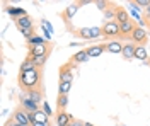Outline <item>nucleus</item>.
Segmentation results:
<instances>
[{
	"label": "nucleus",
	"instance_id": "obj_6",
	"mask_svg": "<svg viewBox=\"0 0 150 126\" xmlns=\"http://www.w3.org/2000/svg\"><path fill=\"white\" fill-rule=\"evenodd\" d=\"M53 49L51 43H45V44H38V46H29V53L28 56H48L50 51Z\"/></svg>",
	"mask_w": 150,
	"mask_h": 126
},
{
	"label": "nucleus",
	"instance_id": "obj_14",
	"mask_svg": "<svg viewBox=\"0 0 150 126\" xmlns=\"http://www.w3.org/2000/svg\"><path fill=\"white\" fill-rule=\"evenodd\" d=\"M89 55H87V51L85 49H80V51H77L74 53L72 56H70V61L74 63V65H79V63H85V61H89Z\"/></svg>",
	"mask_w": 150,
	"mask_h": 126
},
{
	"label": "nucleus",
	"instance_id": "obj_34",
	"mask_svg": "<svg viewBox=\"0 0 150 126\" xmlns=\"http://www.w3.org/2000/svg\"><path fill=\"white\" fill-rule=\"evenodd\" d=\"M33 126H51V125H50V121H48V123H34Z\"/></svg>",
	"mask_w": 150,
	"mask_h": 126
},
{
	"label": "nucleus",
	"instance_id": "obj_36",
	"mask_svg": "<svg viewBox=\"0 0 150 126\" xmlns=\"http://www.w3.org/2000/svg\"><path fill=\"white\" fill-rule=\"evenodd\" d=\"M147 26H149V29H150V20H149V22H147Z\"/></svg>",
	"mask_w": 150,
	"mask_h": 126
},
{
	"label": "nucleus",
	"instance_id": "obj_15",
	"mask_svg": "<svg viewBox=\"0 0 150 126\" xmlns=\"http://www.w3.org/2000/svg\"><path fill=\"white\" fill-rule=\"evenodd\" d=\"M135 49H137V44L135 43H125V46H123V53H121V56L125 60H131V58H135Z\"/></svg>",
	"mask_w": 150,
	"mask_h": 126
},
{
	"label": "nucleus",
	"instance_id": "obj_4",
	"mask_svg": "<svg viewBox=\"0 0 150 126\" xmlns=\"http://www.w3.org/2000/svg\"><path fill=\"white\" fill-rule=\"evenodd\" d=\"M12 119L19 123V125L22 126H33L31 125V118H29V113L26 109H22L21 106H17L14 111H12Z\"/></svg>",
	"mask_w": 150,
	"mask_h": 126
},
{
	"label": "nucleus",
	"instance_id": "obj_35",
	"mask_svg": "<svg viewBox=\"0 0 150 126\" xmlns=\"http://www.w3.org/2000/svg\"><path fill=\"white\" fill-rule=\"evenodd\" d=\"M85 126H94L92 123H87V121H85Z\"/></svg>",
	"mask_w": 150,
	"mask_h": 126
},
{
	"label": "nucleus",
	"instance_id": "obj_26",
	"mask_svg": "<svg viewBox=\"0 0 150 126\" xmlns=\"http://www.w3.org/2000/svg\"><path fill=\"white\" fill-rule=\"evenodd\" d=\"M45 43H48V41H45L41 36H34L28 41V46H38V44H45Z\"/></svg>",
	"mask_w": 150,
	"mask_h": 126
},
{
	"label": "nucleus",
	"instance_id": "obj_27",
	"mask_svg": "<svg viewBox=\"0 0 150 126\" xmlns=\"http://www.w3.org/2000/svg\"><path fill=\"white\" fill-rule=\"evenodd\" d=\"M21 34L26 38V41H29L31 38H34V36H36V27H33V29H26V31H21Z\"/></svg>",
	"mask_w": 150,
	"mask_h": 126
},
{
	"label": "nucleus",
	"instance_id": "obj_2",
	"mask_svg": "<svg viewBox=\"0 0 150 126\" xmlns=\"http://www.w3.org/2000/svg\"><path fill=\"white\" fill-rule=\"evenodd\" d=\"M101 29H103V36L106 39V43L108 41H118V39L121 38L120 24L116 20H106L103 26H101Z\"/></svg>",
	"mask_w": 150,
	"mask_h": 126
},
{
	"label": "nucleus",
	"instance_id": "obj_9",
	"mask_svg": "<svg viewBox=\"0 0 150 126\" xmlns=\"http://www.w3.org/2000/svg\"><path fill=\"white\" fill-rule=\"evenodd\" d=\"M72 119H74V116L68 114L67 111H56V114H55V121L58 126H70Z\"/></svg>",
	"mask_w": 150,
	"mask_h": 126
},
{
	"label": "nucleus",
	"instance_id": "obj_29",
	"mask_svg": "<svg viewBox=\"0 0 150 126\" xmlns=\"http://www.w3.org/2000/svg\"><path fill=\"white\" fill-rule=\"evenodd\" d=\"M41 109L46 113L48 116H53V111H51V107L48 106V102H43V104H41Z\"/></svg>",
	"mask_w": 150,
	"mask_h": 126
},
{
	"label": "nucleus",
	"instance_id": "obj_23",
	"mask_svg": "<svg viewBox=\"0 0 150 126\" xmlns=\"http://www.w3.org/2000/svg\"><path fill=\"white\" fill-rule=\"evenodd\" d=\"M28 58L31 60V61H33L38 68H43V67H45V63H46L48 56H34V58H33V56H28Z\"/></svg>",
	"mask_w": 150,
	"mask_h": 126
},
{
	"label": "nucleus",
	"instance_id": "obj_13",
	"mask_svg": "<svg viewBox=\"0 0 150 126\" xmlns=\"http://www.w3.org/2000/svg\"><path fill=\"white\" fill-rule=\"evenodd\" d=\"M123 46L125 44H121V41H108V43H104V49L108 53H114V55L123 53Z\"/></svg>",
	"mask_w": 150,
	"mask_h": 126
},
{
	"label": "nucleus",
	"instance_id": "obj_28",
	"mask_svg": "<svg viewBox=\"0 0 150 126\" xmlns=\"http://www.w3.org/2000/svg\"><path fill=\"white\" fill-rule=\"evenodd\" d=\"M94 4H96V5H97V7H99L101 10H103V12H106V10L109 9V5H111L109 2H104V0H96Z\"/></svg>",
	"mask_w": 150,
	"mask_h": 126
},
{
	"label": "nucleus",
	"instance_id": "obj_37",
	"mask_svg": "<svg viewBox=\"0 0 150 126\" xmlns=\"http://www.w3.org/2000/svg\"><path fill=\"white\" fill-rule=\"evenodd\" d=\"M149 63H150V60H149Z\"/></svg>",
	"mask_w": 150,
	"mask_h": 126
},
{
	"label": "nucleus",
	"instance_id": "obj_10",
	"mask_svg": "<svg viewBox=\"0 0 150 126\" xmlns=\"http://www.w3.org/2000/svg\"><path fill=\"white\" fill-rule=\"evenodd\" d=\"M16 26H17L19 31H26V29H33L34 27V22L29 15H24V17H19V19H14Z\"/></svg>",
	"mask_w": 150,
	"mask_h": 126
},
{
	"label": "nucleus",
	"instance_id": "obj_8",
	"mask_svg": "<svg viewBox=\"0 0 150 126\" xmlns=\"http://www.w3.org/2000/svg\"><path fill=\"white\" fill-rule=\"evenodd\" d=\"M138 24H135V20L130 19L126 20V22H123V24H120V32H121V39H130L131 32L135 31V27H137Z\"/></svg>",
	"mask_w": 150,
	"mask_h": 126
},
{
	"label": "nucleus",
	"instance_id": "obj_19",
	"mask_svg": "<svg viewBox=\"0 0 150 126\" xmlns=\"http://www.w3.org/2000/svg\"><path fill=\"white\" fill-rule=\"evenodd\" d=\"M135 58L142 60V61H147V60H149L147 48H145V46H137V49H135Z\"/></svg>",
	"mask_w": 150,
	"mask_h": 126
},
{
	"label": "nucleus",
	"instance_id": "obj_25",
	"mask_svg": "<svg viewBox=\"0 0 150 126\" xmlns=\"http://www.w3.org/2000/svg\"><path fill=\"white\" fill-rule=\"evenodd\" d=\"M77 10H79V4H75V5H70V7H68V9L65 10V12H63V17H65V22H67V19H70V17L74 15L75 12H77Z\"/></svg>",
	"mask_w": 150,
	"mask_h": 126
},
{
	"label": "nucleus",
	"instance_id": "obj_21",
	"mask_svg": "<svg viewBox=\"0 0 150 126\" xmlns=\"http://www.w3.org/2000/svg\"><path fill=\"white\" fill-rule=\"evenodd\" d=\"M7 12H9L14 19H19V17H24V15H28L24 9H16V7H7Z\"/></svg>",
	"mask_w": 150,
	"mask_h": 126
},
{
	"label": "nucleus",
	"instance_id": "obj_12",
	"mask_svg": "<svg viewBox=\"0 0 150 126\" xmlns=\"http://www.w3.org/2000/svg\"><path fill=\"white\" fill-rule=\"evenodd\" d=\"M29 118H31V125H34V123H48L50 121V116L43 109H39L36 113H29Z\"/></svg>",
	"mask_w": 150,
	"mask_h": 126
},
{
	"label": "nucleus",
	"instance_id": "obj_11",
	"mask_svg": "<svg viewBox=\"0 0 150 126\" xmlns=\"http://www.w3.org/2000/svg\"><path fill=\"white\" fill-rule=\"evenodd\" d=\"M19 106L22 107V109H26L28 113H36V111H39V109H41V107H39V104H36L34 101H31L29 97H21Z\"/></svg>",
	"mask_w": 150,
	"mask_h": 126
},
{
	"label": "nucleus",
	"instance_id": "obj_3",
	"mask_svg": "<svg viewBox=\"0 0 150 126\" xmlns=\"http://www.w3.org/2000/svg\"><path fill=\"white\" fill-rule=\"evenodd\" d=\"M74 34L80 39H94L103 36V29L101 27H80V29H74Z\"/></svg>",
	"mask_w": 150,
	"mask_h": 126
},
{
	"label": "nucleus",
	"instance_id": "obj_31",
	"mask_svg": "<svg viewBox=\"0 0 150 126\" xmlns=\"http://www.w3.org/2000/svg\"><path fill=\"white\" fill-rule=\"evenodd\" d=\"M135 4H137L138 7H145V9H147V7L150 5V0H137Z\"/></svg>",
	"mask_w": 150,
	"mask_h": 126
},
{
	"label": "nucleus",
	"instance_id": "obj_7",
	"mask_svg": "<svg viewBox=\"0 0 150 126\" xmlns=\"http://www.w3.org/2000/svg\"><path fill=\"white\" fill-rule=\"evenodd\" d=\"M74 67L75 65L72 61H68V63L60 67V73H58L60 82H70L72 84V80H74Z\"/></svg>",
	"mask_w": 150,
	"mask_h": 126
},
{
	"label": "nucleus",
	"instance_id": "obj_33",
	"mask_svg": "<svg viewBox=\"0 0 150 126\" xmlns=\"http://www.w3.org/2000/svg\"><path fill=\"white\" fill-rule=\"evenodd\" d=\"M4 126H22V125H19V123H16L12 118H9V119L5 121V125H4Z\"/></svg>",
	"mask_w": 150,
	"mask_h": 126
},
{
	"label": "nucleus",
	"instance_id": "obj_30",
	"mask_svg": "<svg viewBox=\"0 0 150 126\" xmlns=\"http://www.w3.org/2000/svg\"><path fill=\"white\" fill-rule=\"evenodd\" d=\"M70 126H85V121H82V119H77V118H74V119H72V123H70Z\"/></svg>",
	"mask_w": 150,
	"mask_h": 126
},
{
	"label": "nucleus",
	"instance_id": "obj_17",
	"mask_svg": "<svg viewBox=\"0 0 150 126\" xmlns=\"http://www.w3.org/2000/svg\"><path fill=\"white\" fill-rule=\"evenodd\" d=\"M26 97H29L31 101H34L36 104H43L45 92L43 90H29V92H26Z\"/></svg>",
	"mask_w": 150,
	"mask_h": 126
},
{
	"label": "nucleus",
	"instance_id": "obj_1",
	"mask_svg": "<svg viewBox=\"0 0 150 126\" xmlns=\"http://www.w3.org/2000/svg\"><path fill=\"white\" fill-rule=\"evenodd\" d=\"M17 84L24 92L43 90V68H33V70H28V72H19Z\"/></svg>",
	"mask_w": 150,
	"mask_h": 126
},
{
	"label": "nucleus",
	"instance_id": "obj_18",
	"mask_svg": "<svg viewBox=\"0 0 150 126\" xmlns=\"http://www.w3.org/2000/svg\"><path fill=\"white\" fill-rule=\"evenodd\" d=\"M114 20H116L118 24H123V22L130 20V15H128V12L123 9V7H116V15H114Z\"/></svg>",
	"mask_w": 150,
	"mask_h": 126
},
{
	"label": "nucleus",
	"instance_id": "obj_16",
	"mask_svg": "<svg viewBox=\"0 0 150 126\" xmlns=\"http://www.w3.org/2000/svg\"><path fill=\"white\" fill-rule=\"evenodd\" d=\"M87 51V55H89V58H97V56H101L104 51V43L103 44H94V46H89V48H85Z\"/></svg>",
	"mask_w": 150,
	"mask_h": 126
},
{
	"label": "nucleus",
	"instance_id": "obj_22",
	"mask_svg": "<svg viewBox=\"0 0 150 126\" xmlns=\"http://www.w3.org/2000/svg\"><path fill=\"white\" fill-rule=\"evenodd\" d=\"M70 87H72L70 82H60V85H58V96H68Z\"/></svg>",
	"mask_w": 150,
	"mask_h": 126
},
{
	"label": "nucleus",
	"instance_id": "obj_5",
	"mask_svg": "<svg viewBox=\"0 0 150 126\" xmlns=\"http://www.w3.org/2000/svg\"><path fill=\"white\" fill-rule=\"evenodd\" d=\"M130 41H131V43H135L137 46H145V44H147V41H149L147 31L143 29L142 26H137V27H135V31L131 32Z\"/></svg>",
	"mask_w": 150,
	"mask_h": 126
},
{
	"label": "nucleus",
	"instance_id": "obj_20",
	"mask_svg": "<svg viewBox=\"0 0 150 126\" xmlns=\"http://www.w3.org/2000/svg\"><path fill=\"white\" fill-rule=\"evenodd\" d=\"M67 106H68V96L56 97V111H67Z\"/></svg>",
	"mask_w": 150,
	"mask_h": 126
},
{
	"label": "nucleus",
	"instance_id": "obj_24",
	"mask_svg": "<svg viewBox=\"0 0 150 126\" xmlns=\"http://www.w3.org/2000/svg\"><path fill=\"white\" fill-rule=\"evenodd\" d=\"M33 68H38V67H36V65H34V63H33V61H31L29 58H26L24 61H22V63H21V68H19V72H28V70H33Z\"/></svg>",
	"mask_w": 150,
	"mask_h": 126
},
{
	"label": "nucleus",
	"instance_id": "obj_32",
	"mask_svg": "<svg viewBox=\"0 0 150 126\" xmlns=\"http://www.w3.org/2000/svg\"><path fill=\"white\" fill-rule=\"evenodd\" d=\"M143 19H145V24L150 20V5L145 9V12H143Z\"/></svg>",
	"mask_w": 150,
	"mask_h": 126
}]
</instances>
